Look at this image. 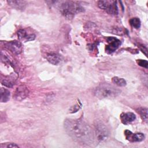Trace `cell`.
Returning a JSON list of instances; mask_svg holds the SVG:
<instances>
[{"label": "cell", "instance_id": "6", "mask_svg": "<svg viewBox=\"0 0 148 148\" xmlns=\"http://www.w3.org/2000/svg\"><path fill=\"white\" fill-rule=\"evenodd\" d=\"M109 45L105 47L106 52L111 54L116 51L121 45V41L114 37H108L106 39Z\"/></svg>", "mask_w": 148, "mask_h": 148}, {"label": "cell", "instance_id": "18", "mask_svg": "<svg viewBox=\"0 0 148 148\" xmlns=\"http://www.w3.org/2000/svg\"><path fill=\"white\" fill-rule=\"evenodd\" d=\"M2 84L5 86H6L8 87H12L13 85V80L11 79L9 80L8 79H5L2 81Z\"/></svg>", "mask_w": 148, "mask_h": 148}, {"label": "cell", "instance_id": "16", "mask_svg": "<svg viewBox=\"0 0 148 148\" xmlns=\"http://www.w3.org/2000/svg\"><path fill=\"white\" fill-rule=\"evenodd\" d=\"M112 82L117 86L124 87L126 85V81L123 78L119 77H114L112 78Z\"/></svg>", "mask_w": 148, "mask_h": 148}, {"label": "cell", "instance_id": "8", "mask_svg": "<svg viewBox=\"0 0 148 148\" xmlns=\"http://www.w3.org/2000/svg\"><path fill=\"white\" fill-rule=\"evenodd\" d=\"M126 139L131 142H141L145 139V135L142 133L133 134L128 130L124 131Z\"/></svg>", "mask_w": 148, "mask_h": 148}, {"label": "cell", "instance_id": "13", "mask_svg": "<svg viewBox=\"0 0 148 148\" xmlns=\"http://www.w3.org/2000/svg\"><path fill=\"white\" fill-rule=\"evenodd\" d=\"M46 58L47 61L53 65H58L61 61V56L55 52H51L47 54Z\"/></svg>", "mask_w": 148, "mask_h": 148}, {"label": "cell", "instance_id": "12", "mask_svg": "<svg viewBox=\"0 0 148 148\" xmlns=\"http://www.w3.org/2000/svg\"><path fill=\"white\" fill-rule=\"evenodd\" d=\"M17 35L18 38L24 42L33 40L35 38L34 34H27L26 31L23 29H20L17 31Z\"/></svg>", "mask_w": 148, "mask_h": 148}, {"label": "cell", "instance_id": "7", "mask_svg": "<svg viewBox=\"0 0 148 148\" xmlns=\"http://www.w3.org/2000/svg\"><path fill=\"white\" fill-rule=\"evenodd\" d=\"M29 91L27 88L24 86H20L15 90L13 94V98L17 101H21L25 98L28 95Z\"/></svg>", "mask_w": 148, "mask_h": 148}, {"label": "cell", "instance_id": "5", "mask_svg": "<svg viewBox=\"0 0 148 148\" xmlns=\"http://www.w3.org/2000/svg\"><path fill=\"white\" fill-rule=\"evenodd\" d=\"M109 135V130L106 126L101 122H98L95 125L94 136L99 142L106 140Z\"/></svg>", "mask_w": 148, "mask_h": 148}, {"label": "cell", "instance_id": "14", "mask_svg": "<svg viewBox=\"0 0 148 148\" xmlns=\"http://www.w3.org/2000/svg\"><path fill=\"white\" fill-rule=\"evenodd\" d=\"M0 93H1L0 101L1 102H6L9 100L10 93L8 90L2 87L1 88V90H0Z\"/></svg>", "mask_w": 148, "mask_h": 148}, {"label": "cell", "instance_id": "4", "mask_svg": "<svg viewBox=\"0 0 148 148\" xmlns=\"http://www.w3.org/2000/svg\"><path fill=\"white\" fill-rule=\"evenodd\" d=\"M98 7L106 12L110 15H117L119 9L117 5V1H99L98 2Z\"/></svg>", "mask_w": 148, "mask_h": 148}, {"label": "cell", "instance_id": "2", "mask_svg": "<svg viewBox=\"0 0 148 148\" xmlns=\"http://www.w3.org/2000/svg\"><path fill=\"white\" fill-rule=\"evenodd\" d=\"M58 9L62 16L69 19L72 18L75 14L84 11V8L82 5L75 1L60 2Z\"/></svg>", "mask_w": 148, "mask_h": 148}, {"label": "cell", "instance_id": "3", "mask_svg": "<svg viewBox=\"0 0 148 148\" xmlns=\"http://www.w3.org/2000/svg\"><path fill=\"white\" fill-rule=\"evenodd\" d=\"M120 93V90L108 83L99 85L94 91V95L99 99H113L119 96Z\"/></svg>", "mask_w": 148, "mask_h": 148}, {"label": "cell", "instance_id": "9", "mask_svg": "<svg viewBox=\"0 0 148 148\" xmlns=\"http://www.w3.org/2000/svg\"><path fill=\"white\" fill-rule=\"evenodd\" d=\"M6 47L13 53L18 54L22 51L21 44L20 42L17 40L10 41L5 43Z\"/></svg>", "mask_w": 148, "mask_h": 148}, {"label": "cell", "instance_id": "15", "mask_svg": "<svg viewBox=\"0 0 148 148\" xmlns=\"http://www.w3.org/2000/svg\"><path fill=\"white\" fill-rule=\"evenodd\" d=\"M136 112L140 115L142 119L146 123L147 121V109L146 108L140 107L136 109Z\"/></svg>", "mask_w": 148, "mask_h": 148}, {"label": "cell", "instance_id": "10", "mask_svg": "<svg viewBox=\"0 0 148 148\" xmlns=\"http://www.w3.org/2000/svg\"><path fill=\"white\" fill-rule=\"evenodd\" d=\"M8 5L16 10H23L25 9L27 3L25 1L9 0L7 1Z\"/></svg>", "mask_w": 148, "mask_h": 148}, {"label": "cell", "instance_id": "20", "mask_svg": "<svg viewBox=\"0 0 148 148\" xmlns=\"http://www.w3.org/2000/svg\"><path fill=\"white\" fill-rule=\"evenodd\" d=\"M1 147H18V146L17 145L16 143H1Z\"/></svg>", "mask_w": 148, "mask_h": 148}, {"label": "cell", "instance_id": "11", "mask_svg": "<svg viewBox=\"0 0 148 148\" xmlns=\"http://www.w3.org/2000/svg\"><path fill=\"white\" fill-rule=\"evenodd\" d=\"M136 119V116L134 113L132 112H126L122 113L120 114V120L125 125H127L131 122L134 121Z\"/></svg>", "mask_w": 148, "mask_h": 148}, {"label": "cell", "instance_id": "1", "mask_svg": "<svg viewBox=\"0 0 148 148\" xmlns=\"http://www.w3.org/2000/svg\"><path fill=\"white\" fill-rule=\"evenodd\" d=\"M64 125L68 135L77 142L86 145L93 142L94 133L84 121L76 119H66Z\"/></svg>", "mask_w": 148, "mask_h": 148}, {"label": "cell", "instance_id": "17", "mask_svg": "<svg viewBox=\"0 0 148 148\" xmlns=\"http://www.w3.org/2000/svg\"><path fill=\"white\" fill-rule=\"evenodd\" d=\"M130 25L135 29H139L140 27V20L138 17H133L129 21Z\"/></svg>", "mask_w": 148, "mask_h": 148}, {"label": "cell", "instance_id": "19", "mask_svg": "<svg viewBox=\"0 0 148 148\" xmlns=\"http://www.w3.org/2000/svg\"><path fill=\"white\" fill-rule=\"evenodd\" d=\"M136 63L138 64V65L145 68H148V62L147 60H136Z\"/></svg>", "mask_w": 148, "mask_h": 148}]
</instances>
